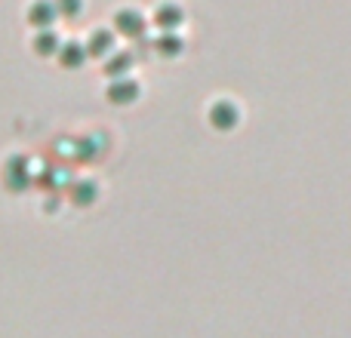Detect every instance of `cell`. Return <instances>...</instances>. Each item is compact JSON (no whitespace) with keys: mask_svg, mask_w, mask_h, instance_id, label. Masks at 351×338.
<instances>
[{"mask_svg":"<svg viewBox=\"0 0 351 338\" xmlns=\"http://www.w3.org/2000/svg\"><path fill=\"white\" fill-rule=\"evenodd\" d=\"M114 28L121 31L123 37H133V40H139V37H145V16L136 10H121L114 16Z\"/></svg>","mask_w":351,"mask_h":338,"instance_id":"1","label":"cell"},{"mask_svg":"<svg viewBox=\"0 0 351 338\" xmlns=\"http://www.w3.org/2000/svg\"><path fill=\"white\" fill-rule=\"evenodd\" d=\"M59 18V10H56L53 0H34V3L28 6V22L34 25V28L40 31H49V25Z\"/></svg>","mask_w":351,"mask_h":338,"instance_id":"2","label":"cell"},{"mask_svg":"<svg viewBox=\"0 0 351 338\" xmlns=\"http://www.w3.org/2000/svg\"><path fill=\"white\" fill-rule=\"evenodd\" d=\"M237 120H241V114H237V108L231 102H216L210 108V123L219 129V133H228V129H234Z\"/></svg>","mask_w":351,"mask_h":338,"instance_id":"3","label":"cell"},{"mask_svg":"<svg viewBox=\"0 0 351 338\" xmlns=\"http://www.w3.org/2000/svg\"><path fill=\"white\" fill-rule=\"evenodd\" d=\"M136 99H139V83H133V80H111L108 86L111 105H133Z\"/></svg>","mask_w":351,"mask_h":338,"instance_id":"4","label":"cell"},{"mask_svg":"<svg viewBox=\"0 0 351 338\" xmlns=\"http://www.w3.org/2000/svg\"><path fill=\"white\" fill-rule=\"evenodd\" d=\"M154 22H158V28H164V31H176L182 22H185V12H182V6H176V3H160L158 10H154Z\"/></svg>","mask_w":351,"mask_h":338,"instance_id":"5","label":"cell"},{"mask_svg":"<svg viewBox=\"0 0 351 338\" xmlns=\"http://www.w3.org/2000/svg\"><path fill=\"white\" fill-rule=\"evenodd\" d=\"M59 62H62V68H80L86 62V47H84V43H77V40L62 43Z\"/></svg>","mask_w":351,"mask_h":338,"instance_id":"6","label":"cell"},{"mask_svg":"<svg viewBox=\"0 0 351 338\" xmlns=\"http://www.w3.org/2000/svg\"><path fill=\"white\" fill-rule=\"evenodd\" d=\"M111 49H114V34H111V31H93L90 43H86V55L102 59V55H108Z\"/></svg>","mask_w":351,"mask_h":338,"instance_id":"7","label":"cell"},{"mask_svg":"<svg viewBox=\"0 0 351 338\" xmlns=\"http://www.w3.org/2000/svg\"><path fill=\"white\" fill-rule=\"evenodd\" d=\"M154 49H158L160 55H167V59H173V55H179L182 49H185V43H182V37L176 34V31H164V34L154 40Z\"/></svg>","mask_w":351,"mask_h":338,"instance_id":"8","label":"cell"},{"mask_svg":"<svg viewBox=\"0 0 351 338\" xmlns=\"http://www.w3.org/2000/svg\"><path fill=\"white\" fill-rule=\"evenodd\" d=\"M130 68H133V53H111L108 65H105V74H108L111 80H117V77H123Z\"/></svg>","mask_w":351,"mask_h":338,"instance_id":"9","label":"cell"},{"mask_svg":"<svg viewBox=\"0 0 351 338\" xmlns=\"http://www.w3.org/2000/svg\"><path fill=\"white\" fill-rule=\"evenodd\" d=\"M59 49H62V43L53 31H40V34L34 37V53L37 55H56Z\"/></svg>","mask_w":351,"mask_h":338,"instance_id":"10","label":"cell"},{"mask_svg":"<svg viewBox=\"0 0 351 338\" xmlns=\"http://www.w3.org/2000/svg\"><path fill=\"white\" fill-rule=\"evenodd\" d=\"M96 197H99V191H96V185H90V181H80V185L71 187V203L74 206H90Z\"/></svg>","mask_w":351,"mask_h":338,"instance_id":"11","label":"cell"},{"mask_svg":"<svg viewBox=\"0 0 351 338\" xmlns=\"http://www.w3.org/2000/svg\"><path fill=\"white\" fill-rule=\"evenodd\" d=\"M56 10H59V16H80V10H84V0H53Z\"/></svg>","mask_w":351,"mask_h":338,"instance_id":"12","label":"cell"}]
</instances>
